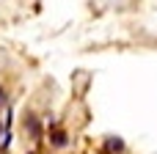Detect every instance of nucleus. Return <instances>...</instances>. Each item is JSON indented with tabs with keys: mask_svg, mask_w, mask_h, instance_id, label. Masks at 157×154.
<instances>
[{
	"mask_svg": "<svg viewBox=\"0 0 157 154\" xmlns=\"http://www.w3.org/2000/svg\"><path fill=\"white\" fill-rule=\"evenodd\" d=\"M108 149H110V152H121V149H124V143H121L119 138H110V141H108Z\"/></svg>",
	"mask_w": 157,
	"mask_h": 154,
	"instance_id": "1",
	"label": "nucleus"
},
{
	"mask_svg": "<svg viewBox=\"0 0 157 154\" xmlns=\"http://www.w3.org/2000/svg\"><path fill=\"white\" fill-rule=\"evenodd\" d=\"M52 143H55V146H66V135H63V132L52 135Z\"/></svg>",
	"mask_w": 157,
	"mask_h": 154,
	"instance_id": "2",
	"label": "nucleus"
}]
</instances>
